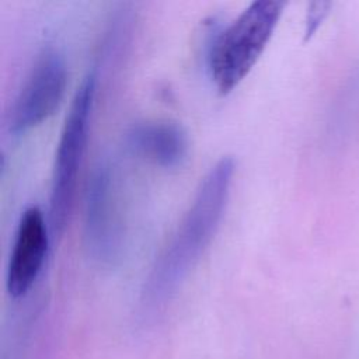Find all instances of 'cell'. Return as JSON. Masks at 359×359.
<instances>
[{
    "mask_svg": "<svg viewBox=\"0 0 359 359\" xmlns=\"http://www.w3.org/2000/svg\"><path fill=\"white\" fill-rule=\"evenodd\" d=\"M67 81L66 65L59 52L45 49L18 91L10 111L13 133H24L46 121L59 107Z\"/></svg>",
    "mask_w": 359,
    "mask_h": 359,
    "instance_id": "obj_5",
    "label": "cell"
},
{
    "mask_svg": "<svg viewBox=\"0 0 359 359\" xmlns=\"http://www.w3.org/2000/svg\"><path fill=\"white\" fill-rule=\"evenodd\" d=\"M130 147L147 161L163 168H175L188 154V137L177 122L157 119L137 123L129 132Z\"/></svg>",
    "mask_w": 359,
    "mask_h": 359,
    "instance_id": "obj_7",
    "label": "cell"
},
{
    "mask_svg": "<svg viewBox=\"0 0 359 359\" xmlns=\"http://www.w3.org/2000/svg\"><path fill=\"white\" fill-rule=\"evenodd\" d=\"M234 175V161L222 157L203 177L167 245L156 258L149 292L163 294L177 286L201 259L222 222Z\"/></svg>",
    "mask_w": 359,
    "mask_h": 359,
    "instance_id": "obj_1",
    "label": "cell"
},
{
    "mask_svg": "<svg viewBox=\"0 0 359 359\" xmlns=\"http://www.w3.org/2000/svg\"><path fill=\"white\" fill-rule=\"evenodd\" d=\"M94 94L95 73L91 72L77 87L60 130L49 198V230L57 238L63 236L70 222L88 137Z\"/></svg>",
    "mask_w": 359,
    "mask_h": 359,
    "instance_id": "obj_3",
    "label": "cell"
},
{
    "mask_svg": "<svg viewBox=\"0 0 359 359\" xmlns=\"http://www.w3.org/2000/svg\"><path fill=\"white\" fill-rule=\"evenodd\" d=\"M330 7H331V3H325V1L310 4L307 20H306V38H310L317 31L318 25L325 18Z\"/></svg>",
    "mask_w": 359,
    "mask_h": 359,
    "instance_id": "obj_8",
    "label": "cell"
},
{
    "mask_svg": "<svg viewBox=\"0 0 359 359\" xmlns=\"http://www.w3.org/2000/svg\"><path fill=\"white\" fill-rule=\"evenodd\" d=\"M49 247L48 226L36 206L24 210L8 259L6 286L13 297L24 296L36 280Z\"/></svg>",
    "mask_w": 359,
    "mask_h": 359,
    "instance_id": "obj_6",
    "label": "cell"
},
{
    "mask_svg": "<svg viewBox=\"0 0 359 359\" xmlns=\"http://www.w3.org/2000/svg\"><path fill=\"white\" fill-rule=\"evenodd\" d=\"M283 3L259 0L250 4L217 34L210 45V77L222 94L230 93L250 73L280 18Z\"/></svg>",
    "mask_w": 359,
    "mask_h": 359,
    "instance_id": "obj_2",
    "label": "cell"
},
{
    "mask_svg": "<svg viewBox=\"0 0 359 359\" xmlns=\"http://www.w3.org/2000/svg\"><path fill=\"white\" fill-rule=\"evenodd\" d=\"M84 247L95 262L115 264L123 247V223L118 187L107 163H100L88 181L84 209Z\"/></svg>",
    "mask_w": 359,
    "mask_h": 359,
    "instance_id": "obj_4",
    "label": "cell"
}]
</instances>
